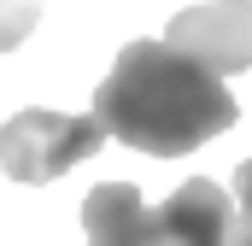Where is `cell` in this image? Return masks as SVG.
Masks as SVG:
<instances>
[{"label": "cell", "mask_w": 252, "mask_h": 246, "mask_svg": "<svg viewBox=\"0 0 252 246\" xmlns=\"http://www.w3.org/2000/svg\"><path fill=\"white\" fill-rule=\"evenodd\" d=\"M94 112L112 141L153 158H182L211 135L235 129L241 100L223 88L217 70H205L170 41H124L106 82L94 88Z\"/></svg>", "instance_id": "cell-1"}, {"label": "cell", "mask_w": 252, "mask_h": 246, "mask_svg": "<svg viewBox=\"0 0 252 246\" xmlns=\"http://www.w3.org/2000/svg\"><path fill=\"white\" fill-rule=\"evenodd\" d=\"M106 147V123L100 112H12L0 123V170L24 187H41V182H59L64 170H76L82 158H94Z\"/></svg>", "instance_id": "cell-2"}, {"label": "cell", "mask_w": 252, "mask_h": 246, "mask_svg": "<svg viewBox=\"0 0 252 246\" xmlns=\"http://www.w3.org/2000/svg\"><path fill=\"white\" fill-rule=\"evenodd\" d=\"M170 47H182L217 76L252 70V0H211V6H188L170 18L164 30Z\"/></svg>", "instance_id": "cell-3"}, {"label": "cell", "mask_w": 252, "mask_h": 246, "mask_svg": "<svg viewBox=\"0 0 252 246\" xmlns=\"http://www.w3.org/2000/svg\"><path fill=\"white\" fill-rule=\"evenodd\" d=\"M158 235L164 246H235V211H229L223 182L211 176L182 182L158 205Z\"/></svg>", "instance_id": "cell-4"}, {"label": "cell", "mask_w": 252, "mask_h": 246, "mask_svg": "<svg viewBox=\"0 0 252 246\" xmlns=\"http://www.w3.org/2000/svg\"><path fill=\"white\" fill-rule=\"evenodd\" d=\"M82 246H164L158 211H147L135 182H100L82 199Z\"/></svg>", "instance_id": "cell-5"}, {"label": "cell", "mask_w": 252, "mask_h": 246, "mask_svg": "<svg viewBox=\"0 0 252 246\" xmlns=\"http://www.w3.org/2000/svg\"><path fill=\"white\" fill-rule=\"evenodd\" d=\"M47 0H0V53H12L18 41H30V30L41 24Z\"/></svg>", "instance_id": "cell-6"}, {"label": "cell", "mask_w": 252, "mask_h": 246, "mask_svg": "<svg viewBox=\"0 0 252 246\" xmlns=\"http://www.w3.org/2000/svg\"><path fill=\"white\" fill-rule=\"evenodd\" d=\"M235 199H241V223L252 229V158L235 170Z\"/></svg>", "instance_id": "cell-7"}, {"label": "cell", "mask_w": 252, "mask_h": 246, "mask_svg": "<svg viewBox=\"0 0 252 246\" xmlns=\"http://www.w3.org/2000/svg\"><path fill=\"white\" fill-rule=\"evenodd\" d=\"M235 246H252V229H247V223H241V229H235Z\"/></svg>", "instance_id": "cell-8"}]
</instances>
